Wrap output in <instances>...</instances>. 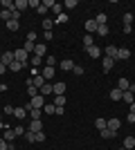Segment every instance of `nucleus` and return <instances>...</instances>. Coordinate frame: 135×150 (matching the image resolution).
Here are the masks:
<instances>
[{
	"label": "nucleus",
	"instance_id": "nucleus-1",
	"mask_svg": "<svg viewBox=\"0 0 135 150\" xmlns=\"http://www.w3.org/2000/svg\"><path fill=\"white\" fill-rule=\"evenodd\" d=\"M43 105H45V96H32V101L25 105V110H29V108H36V110H43Z\"/></svg>",
	"mask_w": 135,
	"mask_h": 150
},
{
	"label": "nucleus",
	"instance_id": "nucleus-2",
	"mask_svg": "<svg viewBox=\"0 0 135 150\" xmlns=\"http://www.w3.org/2000/svg\"><path fill=\"white\" fill-rule=\"evenodd\" d=\"M14 61H18V63H23V65H29V54H27L23 47L20 50H16L14 52Z\"/></svg>",
	"mask_w": 135,
	"mask_h": 150
},
{
	"label": "nucleus",
	"instance_id": "nucleus-3",
	"mask_svg": "<svg viewBox=\"0 0 135 150\" xmlns=\"http://www.w3.org/2000/svg\"><path fill=\"white\" fill-rule=\"evenodd\" d=\"M129 58H131V50H129V47H117L115 61H129Z\"/></svg>",
	"mask_w": 135,
	"mask_h": 150
},
{
	"label": "nucleus",
	"instance_id": "nucleus-4",
	"mask_svg": "<svg viewBox=\"0 0 135 150\" xmlns=\"http://www.w3.org/2000/svg\"><path fill=\"white\" fill-rule=\"evenodd\" d=\"M59 67L63 69V72H72V69H74V61H70V58H65V61H59Z\"/></svg>",
	"mask_w": 135,
	"mask_h": 150
},
{
	"label": "nucleus",
	"instance_id": "nucleus-5",
	"mask_svg": "<svg viewBox=\"0 0 135 150\" xmlns=\"http://www.w3.org/2000/svg\"><path fill=\"white\" fill-rule=\"evenodd\" d=\"M106 128L113 130V132H117L119 128H122V121H119V119H108V121H106Z\"/></svg>",
	"mask_w": 135,
	"mask_h": 150
},
{
	"label": "nucleus",
	"instance_id": "nucleus-6",
	"mask_svg": "<svg viewBox=\"0 0 135 150\" xmlns=\"http://www.w3.org/2000/svg\"><path fill=\"white\" fill-rule=\"evenodd\" d=\"M52 90H54V96H61V94H65V83H52Z\"/></svg>",
	"mask_w": 135,
	"mask_h": 150
},
{
	"label": "nucleus",
	"instance_id": "nucleus-7",
	"mask_svg": "<svg viewBox=\"0 0 135 150\" xmlns=\"http://www.w3.org/2000/svg\"><path fill=\"white\" fill-rule=\"evenodd\" d=\"M113 65H115V61H113V58H108V56H104V61H101L104 74H106V72H110V69H113Z\"/></svg>",
	"mask_w": 135,
	"mask_h": 150
},
{
	"label": "nucleus",
	"instance_id": "nucleus-8",
	"mask_svg": "<svg viewBox=\"0 0 135 150\" xmlns=\"http://www.w3.org/2000/svg\"><path fill=\"white\" fill-rule=\"evenodd\" d=\"M0 63L9 67V65L14 63V52H2V61H0Z\"/></svg>",
	"mask_w": 135,
	"mask_h": 150
},
{
	"label": "nucleus",
	"instance_id": "nucleus-9",
	"mask_svg": "<svg viewBox=\"0 0 135 150\" xmlns=\"http://www.w3.org/2000/svg\"><path fill=\"white\" fill-rule=\"evenodd\" d=\"M45 52H47V47H45L43 43H36V45H34V54H36V56L43 58V56H45Z\"/></svg>",
	"mask_w": 135,
	"mask_h": 150
},
{
	"label": "nucleus",
	"instance_id": "nucleus-10",
	"mask_svg": "<svg viewBox=\"0 0 135 150\" xmlns=\"http://www.w3.org/2000/svg\"><path fill=\"white\" fill-rule=\"evenodd\" d=\"M86 52H88V56H90V58H99V56H101V50H99L97 45H92V47H88V50H86Z\"/></svg>",
	"mask_w": 135,
	"mask_h": 150
},
{
	"label": "nucleus",
	"instance_id": "nucleus-11",
	"mask_svg": "<svg viewBox=\"0 0 135 150\" xmlns=\"http://www.w3.org/2000/svg\"><path fill=\"white\" fill-rule=\"evenodd\" d=\"M45 83H47V81H45V79H43V76H41V74H36V76H34V79H32V85H34V88H43V85H45Z\"/></svg>",
	"mask_w": 135,
	"mask_h": 150
},
{
	"label": "nucleus",
	"instance_id": "nucleus-12",
	"mask_svg": "<svg viewBox=\"0 0 135 150\" xmlns=\"http://www.w3.org/2000/svg\"><path fill=\"white\" fill-rule=\"evenodd\" d=\"M39 94H41V96H50V94H54V90H52V83H45L43 88L39 90Z\"/></svg>",
	"mask_w": 135,
	"mask_h": 150
},
{
	"label": "nucleus",
	"instance_id": "nucleus-13",
	"mask_svg": "<svg viewBox=\"0 0 135 150\" xmlns=\"http://www.w3.org/2000/svg\"><path fill=\"white\" fill-rule=\"evenodd\" d=\"M122 101H124V103H129V105H131V103H133V101H135V94L131 92V90H126V92H122Z\"/></svg>",
	"mask_w": 135,
	"mask_h": 150
},
{
	"label": "nucleus",
	"instance_id": "nucleus-14",
	"mask_svg": "<svg viewBox=\"0 0 135 150\" xmlns=\"http://www.w3.org/2000/svg\"><path fill=\"white\" fill-rule=\"evenodd\" d=\"M29 132H43V123H41V119H36V121L29 123Z\"/></svg>",
	"mask_w": 135,
	"mask_h": 150
},
{
	"label": "nucleus",
	"instance_id": "nucleus-15",
	"mask_svg": "<svg viewBox=\"0 0 135 150\" xmlns=\"http://www.w3.org/2000/svg\"><path fill=\"white\" fill-rule=\"evenodd\" d=\"M97 23H95V18H90V20H86V31H88V34H92V31H97Z\"/></svg>",
	"mask_w": 135,
	"mask_h": 150
},
{
	"label": "nucleus",
	"instance_id": "nucleus-16",
	"mask_svg": "<svg viewBox=\"0 0 135 150\" xmlns=\"http://www.w3.org/2000/svg\"><path fill=\"white\" fill-rule=\"evenodd\" d=\"M27 7H29V5H27V0H16V2H14V9H18L20 13L25 11Z\"/></svg>",
	"mask_w": 135,
	"mask_h": 150
},
{
	"label": "nucleus",
	"instance_id": "nucleus-17",
	"mask_svg": "<svg viewBox=\"0 0 135 150\" xmlns=\"http://www.w3.org/2000/svg\"><path fill=\"white\" fill-rule=\"evenodd\" d=\"M27 112H29V117H32V121H36V119H41V117H43V110H36V108H29Z\"/></svg>",
	"mask_w": 135,
	"mask_h": 150
},
{
	"label": "nucleus",
	"instance_id": "nucleus-18",
	"mask_svg": "<svg viewBox=\"0 0 135 150\" xmlns=\"http://www.w3.org/2000/svg\"><path fill=\"white\" fill-rule=\"evenodd\" d=\"M129 88H131L129 79H119V81H117V90H122V92H126Z\"/></svg>",
	"mask_w": 135,
	"mask_h": 150
},
{
	"label": "nucleus",
	"instance_id": "nucleus-19",
	"mask_svg": "<svg viewBox=\"0 0 135 150\" xmlns=\"http://www.w3.org/2000/svg\"><path fill=\"white\" fill-rule=\"evenodd\" d=\"M43 114H56V105H54V103H45L43 105Z\"/></svg>",
	"mask_w": 135,
	"mask_h": 150
},
{
	"label": "nucleus",
	"instance_id": "nucleus-20",
	"mask_svg": "<svg viewBox=\"0 0 135 150\" xmlns=\"http://www.w3.org/2000/svg\"><path fill=\"white\" fill-rule=\"evenodd\" d=\"M14 117H16V119H25L27 110H25V108H14Z\"/></svg>",
	"mask_w": 135,
	"mask_h": 150
},
{
	"label": "nucleus",
	"instance_id": "nucleus-21",
	"mask_svg": "<svg viewBox=\"0 0 135 150\" xmlns=\"http://www.w3.org/2000/svg\"><path fill=\"white\" fill-rule=\"evenodd\" d=\"M106 56L115 61V56H117V47H115V45H108V47H106Z\"/></svg>",
	"mask_w": 135,
	"mask_h": 150
},
{
	"label": "nucleus",
	"instance_id": "nucleus-22",
	"mask_svg": "<svg viewBox=\"0 0 135 150\" xmlns=\"http://www.w3.org/2000/svg\"><path fill=\"white\" fill-rule=\"evenodd\" d=\"M41 76H43L45 81L50 83V79H52V76H54V67H45V69H43V74H41Z\"/></svg>",
	"mask_w": 135,
	"mask_h": 150
},
{
	"label": "nucleus",
	"instance_id": "nucleus-23",
	"mask_svg": "<svg viewBox=\"0 0 135 150\" xmlns=\"http://www.w3.org/2000/svg\"><path fill=\"white\" fill-rule=\"evenodd\" d=\"M124 148H126V150H133L135 148V137H126V139H124Z\"/></svg>",
	"mask_w": 135,
	"mask_h": 150
},
{
	"label": "nucleus",
	"instance_id": "nucleus-24",
	"mask_svg": "<svg viewBox=\"0 0 135 150\" xmlns=\"http://www.w3.org/2000/svg\"><path fill=\"white\" fill-rule=\"evenodd\" d=\"M108 96H110V99H113V101H122V90H110V94H108Z\"/></svg>",
	"mask_w": 135,
	"mask_h": 150
},
{
	"label": "nucleus",
	"instance_id": "nucleus-25",
	"mask_svg": "<svg viewBox=\"0 0 135 150\" xmlns=\"http://www.w3.org/2000/svg\"><path fill=\"white\" fill-rule=\"evenodd\" d=\"M2 139H5L7 144H9V141H14V139H16V132H14V128H11V130H7L5 134H2Z\"/></svg>",
	"mask_w": 135,
	"mask_h": 150
},
{
	"label": "nucleus",
	"instance_id": "nucleus-26",
	"mask_svg": "<svg viewBox=\"0 0 135 150\" xmlns=\"http://www.w3.org/2000/svg\"><path fill=\"white\" fill-rule=\"evenodd\" d=\"M106 20H108V18H106V13H97V16H95V23H97V25H106Z\"/></svg>",
	"mask_w": 135,
	"mask_h": 150
},
{
	"label": "nucleus",
	"instance_id": "nucleus-27",
	"mask_svg": "<svg viewBox=\"0 0 135 150\" xmlns=\"http://www.w3.org/2000/svg\"><path fill=\"white\" fill-rule=\"evenodd\" d=\"M25 67V65H23V63H18V61H14L11 65H9V72H20V69Z\"/></svg>",
	"mask_w": 135,
	"mask_h": 150
},
{
	"label": "nucleus",
	"instance_id": "nucleus-28",
	"mask_svg": "<svg viewBox=\"0 0 135 150\" xmlns=\"http://www.w3.org/2000/svg\"><path fill=\"white\" fill-rule=\"evenodd\" d=\"M5 25H7V29H9V31H18V20H9V23H5Z\"/></svg>",
	"mask_w": 135,
	"mask_h": 150
},
{
	"label": "nucleus",
	"instance_id": "nucleus-29",
	"mask_svg": "<svg viewBox=\"0 0 135 150\" xmlns=\"http://www.w3.org/2000/svg\"><path fill=\"white\" fill-rule=\"evenodd\" d=\"M54 105H56V108H63V105H65V94H61V96H54Z\"/></svg>",
	"mask_w": 135,
	"mask_h": 150
},
{
	"label": "nucleus",
	"instance_id": "nucleus-30",
	"mask_svg": "<svg viewBox=\"0 0 135 150\" xmlns=\"http://www.w3.org/2000/svg\"><path fill=\"white\" fill-rule=\"evenodd\" d=\"M92 45H95V40H92V36H90V34H86V36H84V47H86V50H88V47H92Z\"/></svg>",
	"mask_w": 135,
	"mask_h": 150
},
{
	"label": "nucleus",
	"instance_id": "nucleus-31",
	"mask_svg": "<svg viewBox=\"0 0 135 150\" xmlns=\"http://www.w3.org/2000/svg\"><path fill=\"white\" fill-rule=\"evenodd\" d=\"M0 18L5 20V23H9V20H11V11H9V9H2V11H0Z\"/></svg>",
	"mask_w": 135,
	"mask_h": 150
},
{
	"label": "nucleus",
	"instance_id": "nucleus-32",
	"mask_svg": "<svg viewBox=\"0 0 135 150\" xmlns=\"http://www.w3.org/2000/svg\"><path fill=\"white\" fill-rule=\"evenodd\" d=\"M108 25H99V27H97V34H99V36H108Z\"/></svg>",
	"mask_w": 135,
	"mask_h": 150
},
{
	"label": "nucleus",
	"instance_id": "nucleus-33",
	"mask_svg": "<svg viewBox=\"0 0 135 150\" xmlns=\"http://www.w3.org/2000/svg\"><path fill=\"white\" fill-rule=\"evenodd\" d=\"M99 132H101V137H104V139H113V137H115V132L108 130V128H104V130H99Z\"/></svg>",
	"mask_w": 135,
	"mask_h": 150
},
{
	"label": "nucleus",
	"instance_id": "nucleus-34",
	"mask_svg": "<svg viewBox=\"0 0 135 150\" xmlns=\"http://www.w3.org/2000/svg\"><path fill=\"white\" fill-rule=\"evenodd\" d=\"M43 63H45V65H47V67H54V65H56V58H54V56H47V58H43Z\"/></svg>",
	"mask_w": 135,
	"mask_h": 150
},
{
	"label": "nucleus",
	"instance_id": "nucleus-35",
	"mask_svg": "<svg viewBox=\"0 0 135 150\" xmlns=\"http://www.w3.org/2000/svg\"><path fill=\"white\" fill-rule=\"evenodd\" d=\"M41 63H43V58H41V56H36V54H34V56H29V65H34V67H36V65H41Z\"/></svg>",
	"mask_w": 135,
	"mask_h": 150
},
{
	"label": "nucleus",
	"instance_id": "nucleus-36",
	"mask_svg": "<svg viewBox=\"0 0 135 150\" xmlns=\"http://www.w3.org/2000/svg\"><path fill=\"white\" fill-rule=\"evenodd\" d=\"M95 128H97V130H104V128H106V119H101V117L95 119Z\"/></svg>",
	"mask_w": 135,
	"mask_h": 150
},
{
	"label": "nucleus",
	"instance_id": "nucleus-37",
	"mask_svg": "<svg viewBox=\"0 0 135 150\" xmlns=\"http://www.w3.org/2000/svg\"><path fill=\"white\" fill-rule=\"evenodd\" d=\"M52 25H54V20H52V18H45L43 20V29L45 31H52Z\"/></svg>",
	"mask_w": 135,
	"mask_h": 150
},
{
	"label": "nucleus",
	"instance_id": "nucleus-38",
	"mask_svg": "<svg viewBox=\"0 0 135 150\" xmlns=\"http://www.w3.org/2000/svg\"><path fill=\"white\" fill-rule=\"evenodd\" d=\"M27 96H39V88H34V85H27Z\"/></svg>",
	"mask_w": 135,
	"mask_h": 150
},
{
	"label": "nucleus",
	"instance_id": "nucleus-39",
	"mask_svg": "<svg viewBox=\"0 0 135 150\" xmlns=\"http://www.w3.org/2000/svg\"><path fill=\"white\" fill-rule=\"evenodd\" d=\"M25 139L29 141V144H34V141H36V132H29V130H27L25 132Z\"/></svg>",
	"mask_w": 135,
	"mask_h": 150
},
{
	"label": "nucleus",
	"instance_id": "nucleus-40",
	"mask_svg": "<svg viewBox=\"0 0 135 150\" xmlns=\"http://www.w3.org/2000/svg\"><path fill=\"white\" fill-rule=\"evenodd\" d=\"M63 7H68V9H74V7H79V0H65V5Z\"/></svg>",
	"mask_w": 135,
	"mask_h": 150
},
{
	"label": "nucleus",
	"instance_id": "nucleus-41",
	"mask_svg": "<svg viewBox=\"0 0 135 150\" xmlns=\"http://www.w3.org/2000/svg\"><path fill=\"white\" fill-rule=\"evenodd\" d=\"M34 45H36V43H29V40H27V43L23 45V50H25L27 54H32V52H34Z\"/></svg>",
	"mask_w": 135,
	"mask_h": 150
},
{
	"label": "nucleus",
	"instance_id": "nucleus-42",
	"mask_svg": "<svg viewBox=\"0 0 135 150\" xmlns=\"http://www.w3.org/2000/svg\"><path fill=\"white\" fill-rule=\"evenodd\" d=\"M131 23H133V13H124V25L131 27Z\"/></svg>",
	"mask_w": 135,
	"mask_h": 150
},
{
	"label": "nucleus",
	"instance_id": "nucleus-43",
	"mask_svg": "<svg viewBox=\"0 0 135 150\" xmlns=\"http://www.w3.org/2000/svg\"><path fill=\"white\" fill-rule=\"evenodd\" d=\"M0 5L5 7V9H9V11H11V9H14V2H11V0H2Z\"/></svg>",
	"mask_w": 135,
	"mask_h": 150
},
{
	"label": "nucleus",
	"instance_id": "nucleus-44",
	"mask_svg": "<svg viewBox=\"0 0 135 150\" xmlns=\"http://www.w3.org/2000/svg\"><path fill=\"white\" fill-rule=\"evenodd\" d=\"M27 5L34 7V9H39V7H41V0H27Z\"/></svg>",
	"mask_w": 135,
	"mask_h": 150
},
{
	"label": "nucleus",
	"instance_id": "nucleus-45",
	"mask_svg": "<svg viewBox=\"0 0 135 150\" xmlns=\"http://www.w3.org/2000/svg\"><path fill=\"white\" fill-rule=\"evenodd\" d=\"M14 132H16V137H18V134H25V128H23V125H16V128H14Z\"/></svg>",
	"mask_w": 135,
	"mask_h": 150
},
{
	"label": "nucleus",
	"instance_id": "nucleus-46",
	"mask_svg": "<svg viewBox=\"0 0 135 150\" xmlns=\"http://www.w3.org/2000/svg\"><path fill=\"white\" fill-rule=\"evenodd\" d=\"M61 9H63V5H56V2H54V7H52V11L56 13V16H61Z\"/></svg>",
	"mask_w": 135,
	"mask_h": 150
},
{
	"label": "nucleus",
	"instance_id": "nucleus-47",
	"mask_svg": "<svg viewBox=\"0 0 135 150\" xmlns=\"http://www.w3.org/2000/svg\"><path fill=\"white\" fill-rule=\"evenodd\" d=\"M45 141V132H36V144H43Z\"/></svg>",
	"mask_w": 135,
	"mask_h": 150
},
{
	"label": "nucleus",
	"instance_id": "nucleus-48",
	"mask_svg": "<svg viewBox=\"0 0 135 150\" xmlns=\"http://www.w3.org/2000/svg\"><path fill=\"white\" fill-rule=\"evenodd\" d=\"M27 40H29V43H34V40H36V31H29V34H27Z\"/></svg>",
	"mask_w": 135,
	"mask_h": 150
},
{
	"label": "nucleus",
	"instance_id": "nucleus-49",
	"mask_svg": "<svg viewBox=\"0 0 135 150\" xmlns=\"http://www.w3.org/2000/svg\"><path fill=\"white\" fill-rule=\"evenodd\" d=\"M72 72H74L77 76H81V74H84V67H81V65H74V69H72Z\"/></svg>",
	"mask_w": 135,
	"mask_h": 150
},
{
	"label": "nucleus",
	"instance_id": "nucleus-50",
	"mask_svg": "<svg viewBox=\"0 0 135 150\" xmlns=\"http://www.w3.org/2000/svg\"><path fill=\"white\" fill-rule=\"evenodd\" d=\"M20 18V11L18 9H11V20H18Z\"/></svg>",
	"mask_w": 135,
	"mask_h": 150
},
{
	"label": "nucleus",
	"instance_id": "nucleus-51",
	"mask_svg": "<svg viewBox=\"0 0 135 150\" xmlns=\"http://www.w3.org/2000/svg\"><path fill=\"white\" fill-rule=\"evenodd\" d=\"M7 148H9V144H7V141H5V139H2V137H0V150H7Z\"/></svg>",
	"mask_w": 135,
	"mask_h": 150
},
{
	"label": "nucleus",
	"instance_id": "nucleus-52",
	"mask_svg": "<svg viewBox=\"0 0 135 150\" xmlns=\"http://www.w3.org/2000/svg\"><path fill=\"white\" fill-rule=\"evenodd\" d=\"M36 11H39V13H43V16H45V13H47V7H45L43 2H41V7H39V9H36Z\"/></svg>",
	"mask_w": 135,
	"mask_h": 150
},
{
	"label": "nucleus",
	"instance_id": "nucleus-53",
	"mask_svg": "<svg viewBox=\"0 0 135 150\" xmlns=\"http://www.w3.org/2000/svg\"><path fill=\"white\" fill-rule=\"evenodd\" d=\"M126 121H129V123H135V114H131V112H129V117H126Z\"/></svg>",
	"mask_w": 135,
	"mask_h": 150
},
{
	"label": "nucleus",
	"instance_id": "nucleus-54",
	"mask_svg": "<svg viewBox=\"0 0 135 150\" xmlns=\"http://www.w3.org/2000/svg\"><path fill=\"white\" fill-rule=\"evenodd\" d=\"M7 69H9V67H7V65H2V63H0V74H5Z\"/></svg>",
	"mask_w": 135,
	"mask_h": 150
},
{
	"label": "nucleus",
	"instance_id": "nucleus-55",
	"mask_svg": "<svg viewBox=\"0 0 135 150\" xmlns=\"http://www.w3.org/2000/svg\"><path fill=\"white\" fill-rule=\"evenodd\" d=\"M131 114H135V101L131 103Z\"/></svg>",
	"mask_w": 135,
	"mask_h": 150
},
{
	"label": "nucleus",
	"instance_id": "nucleus-56",
	"mask_svg": "<svg viewBox=\"0 0 135 150\" xmlns=\"http://www.w3.org/2000/svg\"><path fill=\"white\" fill-rule=\"evenodd\" d=\"M129 90H131V92L135 94V83H131V88H129Z\"/></svg>",
	"mask_w": 135,
	"mask_h": 150
},
{
	"label": "nucleus",
	"instance_id": "nucleus-57",
	"mask_svg": "<svg viewBox=\"0 0 135 150\" xmlns=\"http://www.w3.org/2000/svg\"><path fill=\"white\" fill-rule=\"evenodd\" d=\"M0 61H2V50H0Z\"/></svg>",
	"mask_w": 135,
	"mask_h": 150
},
{
	"label": "nucleus",
	"instance_id": "nucleus-58",
	"mask_svg": "<svg viewBox=\"0 0 135 150\" xmlns=\"http://www.w3.org/2000/svg\"><path fill=\"white\" fill-rule=\"evenodd\" d=\"M7 150H14V146H9V148H7Z\"/></svg>",
	"mask_w": 135,
	"mask_h": 150
},
{
	"label": "nucleus",
	"instance_id": "nucleus-59",
	"mask_svg": "<svg viewBox=\"0 0 135 150\" xmlns=\"http://www.w3.org/2000/svg\"><path fill=\"white\" fill-rule=\"evenodd\" d=\"M117 150H126V148H117Z\"/></svg>",
	"mask_w": 135,
	"mask_h": 150
},
{
	"label": "nucleus",
	"instance_id": "nucleus-60",
	"mask_svg": "<svg viewBox=\"0 0 135 150\" xmlns=\"http://www.w3.org/2000/svg\"><path fill=\"white\" fill-rule=\"evenodd\" d=\"M0 36H2V31H0Z\"/></svg>",
	"mask_w": 135,
	"mask_h": 150
}]
</instances>
